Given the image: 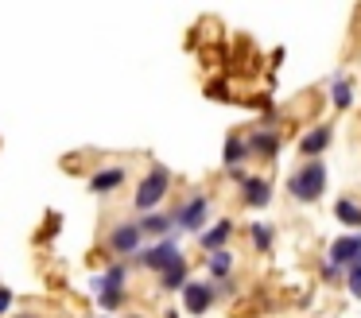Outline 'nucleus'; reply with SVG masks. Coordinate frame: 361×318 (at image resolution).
I'll use <instances>...</instances> for the list:
<instances>
[{
	"mask_svg": "<svg viewBox=\"0 0 361 318\" xmlns=\"http://www.w3.org/2000/svg\"><path fill=\"white\" fill-rule=\"evenodd\" d=\"M175 214V229L179 233H202L206 221H210V194L206 190H190L179 206L171 209Z\"/></svg>",
	"mask_w": 361,
	"mask_h": 318,
	"instance_id": "39448f33",
	"label": "nucleus"
},
{
	"mask_svg": "<svg viewBox=\"0 0 361 318\" xmlns=\"http://www.w3.org/2000/svg\"><path fill=\"white\" fill-rule=\"evenodd\" d=\"M345 287H350V295H357V299H361V268L345 271Z\"/></svg>",
	"mask_w": 361,
	"mask_h": 318,
	"instance_id": "4be33fe9",
	"label": "nucleus"
},
{
	"mask_svg": "<svg viewBox=\"0 0 361 318\" xmlns=\"http://www.w3.org/2000/svg\"><path fill=\"white\" fill-rule=\"evenodd\" d=\"M144 245H148V240H144L140 221H136V217H117V221L105 229V240H102V248H105L109 260H128V264L140 256Z\"/></svg>",
	"mask_w": 361,
	"mask_h": 318,
	"instance_id": "f03ea898",
	"label": "nucleus"
},
{
	"mask_svg": "<svg viewBox=\"0 0 361 318\" xmlns=\"http://www.w3.org/2000/svg\"><path fill=\"white\" fill-rule=\"evenodd\" d=\"M125 183H128V167H125V163L97 167L94 175L86 178V186H90V194H94V198H113V194H117Z\"/></svg>",
	"mask_w": 361,
	"mask_h": 318,
	"instance_id": "6e6552de",
	"label": "nucleus"
},
{
	"mask_svg": "<svg viewBox=\"0 0 361 318\" xmlns=\"http://www.w3.org/2000/svg\"><path fill=\"white\" fill-rule=\"evenodd\" d=\"M12 307H16V291L0 279V318H12Z\"/></svg>",
	"mask_w": 361,
	"mask_h": 318,
	"instance_id": "412c9836",
	"label": "nucleus"
},
{
	"mask_svg": "<svg viewBox=\"0 0 361 318\" xmlns=\"http://www.w3.org/2000/svg\"><path fill=\"white\" fill-rule=\"evenodd\" d=\"M330 140H334V124H314V128H307L303 136H299V155H303V163L319 159L330 147Z\"/></svg>",
	"mask_w": 361,
	"mask_h": 318,
	"instance_id": "ddd939ff",
	"label": "nucleus"
},
{
	"mask_svg": "<svg viewBox=\"0 0 361 318\" xmlns=\"http://www.w3.org/2000/svg\"><path fill=\"white\" fill-rule=\"evenodd\" d=\"M206 279H214V283H221V279H233V248H221V252H210L206 256Z\"/></svg>",
	"mask_w": 361,
	"mask_h": 318,
	"instance_id": "f3484780",
	"label": "nucleus"
},
{
	"mask_svg": "<svg viewBox=\"0 0 361 318\" xmlns=\"http://www.w3.org/2000/svg\"><path fill=\"white\" fill-rule=\"evenodd\" d=\"M156 279H159V291H164V295H175V291L183 295V287L190 283V260L183 256L179 264H171V268H167L164 276H156Z\"/></svg>",
	"mask_w": 361,
	"mask_h": 318,
	"instance_id": "dca6fc26",
	"label": "nucleus"
},
{
	"mask_svg": "<svg viewBox=\"0 0 361 318\" xmlns=\"http://www.w3.org/2000/svg\"><path fill=\"white\" fill-rule=\"evenodd\" d=\"M338 276H345V271L334 268V264H326V268H322V279H326V283H338Z\"/></svg>",
	"mask_w": 361,
	"mask_h": 318,
	"instance_id": "5701e85b",
	"label": "nucleus"
},
{
	"mask_svg": "<svg viewBox=\"0 0 361 318\" xmlns=\"http://www.w3.org/2000/svg\"><path fill=\"white\" fill-rule=\"evenodd\" d=\"M322 194H326V163L322 159H307L288 175V198L291 202L311 206V202L322 198Z\"/></svg>",
	"mask_w": 361,
	"mask_h": 318,
	"instance_id": "7ed1b4c3",
	"label": "nucleus"
},
{
	"mask_svg": "<svg viewBox=\"0 0 361 318\" xmlns=\"http://www.w3.org/2000/svg\"><path fill=\"white\" fill-rule=\"evenodd\" d=\"M12 318H39L35 310H12Z\"/></svg>",
	"mask_w": 361,
	"mask_h": 318,
	"instance_id": "b1692460",
	"label": "nucleus"
},
{
	"mask_svg": "<svg viewBox=\"0 0 361 318\" xmlns=\"http://www.w3.org/2000/svg\"><path fill=\"white\" fill-rule=\"evenodd\" d=\"M233 233H237L233 217H218L214 225H206V229L198 233V248H202L206 256H210V252H221V248H229Z\"/></svg>",
	"mask_w": 361,
	"mask_h": 318,
	"instance_id": "9b49d317",
	"label": "nucleus"
},
{
	"mask_svg": "<svg viewBox=\"0 0 361 318\" xmlns=\"http://www.w3.org/2000/svg\"><path fill=\"white\" fill-rule=\"evenodd\" d=\"M334 217H338V221H345V225H353V229H361V202L357 198H338Z\"/></svg>",
	"mask_w": 361,
	"mask_h": 318,
	"instance_id": "6ab92c4d",
	"label": "nucleus"
},
{
	"mask_svg": "<svg viewBox=\"0 0 361 318\" xmlns=\"http://www.w3.org/2000/svg\"><path fill=\"white\" fill-rule=\"evenodd\" d=\"M214 302H218L214 279H190V283L183 287V310H187V314H206Z\"/></svg>",
	"mask_w": 361,
	"mask_h": 318,
	"instance_id": "1a4fd4ad",
	"label": "nucleus"
},
{
	"mask_svg": "<svg viewBox=\"0 0 361 318\" xmlns=\"http://www.w3.org/2000/svg\"><path fill=\"white\" fill-rule=\"evenodd\" d=\"M97 318H113V314H97Z\"/></svg>",
	"mask_w": 361,
	"mask_h": 318,
	"instance_id": "a878e982",
	"label": "nucleus"
},
{
	"mask_svg": "<svg viewBox=\"0 0 361 318\" xmlns=\"http://www.w3.org/2000/svg\"><path fill=\"white\" fill-rule=\"evenodd\" d=\"M128 279H133V264L128 260H109L105 271H97V276L90 279V291H94V299L97 295H125Z\"/></svg>",
	"mask_w": 361,
	"mask_h": 318,
	"instance_id": "423d86ee",
	"label": "nucleus"
},
{
	"mask_svg": "<svg viewBox=\"0 0 361 318\" xmlns=\"http://www.w3.org/2000/svg\"><path fill=\"white\" fill-rule=\"evenodd\" d=\"M121 318H144V314H136V310H128V314H121Z\"/></svg>",
	"mask_w": 361,
	"mask_h": 318,
	"instance_id": "393cba45",
	"label": "nucleus"
},
{
	"mask_svg": "<svg viewBox=\"0 0 361 318\" xmlns=\"http://www.w3.org/2000/svg\"><path fill=\"white\" fill-rule=\"evenodd\" d=\"M326 256H330V264H334V268H342V271L361 268V237H357V233H350V237L330 240Z\"/></svg>",
	"mask_w": 361,
	"mask_h": 318,
	"instance_id": "9d476101",
	"label": "nucleus"
},
{
	"mask_svg": "<svg viewBox=\"0 0 361 318\" xmlns=\"http://www.w3.org/2000/svg\"><path fill=\"white\" fill-rule=\"evenodd\" d=\"M171 186H175V175H171V171H167L164 163H152V167L140 175L136 190H133V209H136L140 217H144V214H156V209L167 202Z\"/></svg>",
	"mask_w": 361,
	"mask_h": 318,
	"instance_id": "f257e3e1",
	"label": "nucleus"
},
{
	"mask_svg": "<svg viewBox=\"0 0 361 318\" xmlns=\"http://www.w3.org/2000/svg\"><path fill=\"white\" fill-rule=\"evenodd\" d=\"M330 105H334L338 113H345V109L353 105V78L350 74H338L334 82H330Z\"/></svg>",
	"mask_w": 361,
	"mask_h": 318,
	"instance_id": "a211bd4d",
	"label": "nucleus"
},
{
	"mask_svg": "<svg viewBox=\"0 0 361 318\" xmlns=\"http://www.w3.org/2000/svg\"><path fill=\"white\" fill-rule=\"evenodd\" d=\"M183 260V248H179V237H167V240H148V245L140 248V256H136V268L152 271V276H164L171 264Z\"/></svg>",
	"mask_w": 361,
	"mask_h": 318,
	"instance_id": "20e7f679",
	"label": "nucleus"
},
{
	"mask_svg": "<svg viewBox=\"0 0 361 318\" xmlns=\"http://www.w3.org/2000/svg\"><path fill=\"white\" fill-rule=\"evenodd\" d=\"M245 144H249V159L272 163L280 155V128L276 124H252V128H245Z\"/></svg>",
	"mask_w": 361,
	"mask_h": 318,
	"instance_id": "0eeeda50",
	"label": "nucleus"
},
{
	"mask_svg": "<svg viewBox=\"0 0 361 318\" xmlns=\"http://www.w3.org/2000/svg\"><path fill=\"white\" fill-rule=\"evenodd\" d=\"M136 221H140L144 240H167V237H179L171 209H156V214H144V217H136Z\"/></svg>",
	"mask_w": 361,
	"mask_h": 318,
	"instance_id": "f8f14e48",
	"label": "nucleus"
},
{
	"mask_svg": "<svg viewBox=\"0 0 361 318\" xmlns=\"http://www.w3.org/2000/svg\"><path fill=\"white\" fill-rule=\"evenodd\" d=\"M221 163H226V171H237V167H245V163H249V144H245V132H229V136H226Z\"/></svg>",
	"mask_w": 361,
	"mask_h": 318,
	"instance_id": "2eb2a0df",
	"label": "nucleus"
},
{
	"mask_svg": "<svg viewBox=\"0 0 361 318\" xmlns=\"http://www.w3.org/2000/svg\"><path fill=\"white\" fill-rule=\"evenodd\" d=\"M249 240H252V248H257V252H268V248H272V240H276V229H272V225H264V221H252L249 225Z\"/></svg>",
	"mask_w": 361,
	"mask_h": 318,
	"instance_id": "aec40b11",
	"label": "nucleus"
},
{
	"mask_svg": "<svg viewBox=\"0 0 361 318\" xmlns=\"http://www.w3.org/2000/svg\"><path fill=\"white\" fill-rule=\"evenodd\" d=\"M272 202V183L264 175H249L241 183V206L245 209H264Z\"/></svg>",
	"mask_w": 361,
	"mask_h": 318,
	"instance_id": "4468645a",
	"label": "nucleus"
}]
</instances>
